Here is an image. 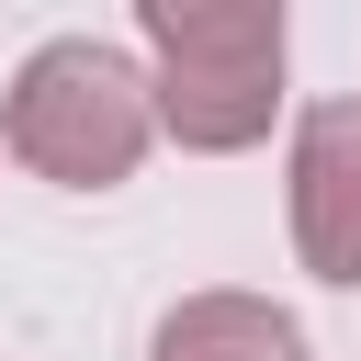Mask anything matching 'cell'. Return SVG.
<instances>
[{"label": "cell", "instance_id": "6da1fadb", "mask_svg": "<svg viewBox=\"0 0 361 361\" xmlns=\"http://www.w3.org/2000/svg\"><path fill=\"white\" fill-rule=\"evenodd\" d=\"M147 113L192 158H237L282 113V11L271 0H147Z\"/></svg>", "mask_w": 361, "mask_h": 361}, {"label": "cell", "instance_id": "3957f363", "mask_svg": "<svg viewBox=\"0 0 361 361\" xmlns=\"http://www.w3.org/2000/svg\"><path fill=\"white\" fill-rule=\"evenodd\" d=\"M293 259L338 293H361V90L316 102L293 124Z\"/></svg>", "mask_w": 361, "mask_h": 361}, {"label": "cell", "instance_id": "7a4b0ae2", "mask_svg": "<svg viewBox=\"0 0 361 361\" xmlns=\"http://www.w3.org/2000/svg\"><path fill=\"white\" fill-rule=\"evenodd\" d=\"M158 113H147V68L102 34H45L23 68H11V102H0V147L56 180V192H113L135 180Z\"/></svg>", "mask_w": 361, "mask_h": 361}, {"label": "cell", "instance_id": "277c9868", "mask_svg": "<svg viewBox=\"0 0 361 361\" xmlns=\"http://www.w3.org/2000/svg\"><path fill=\"white\" fill-rule=\"evenodd\" d=\"M147 361H305V327L271 293H180L158 316Z\"/></svg>", "mask_w": 361, "mask_h": 361}]
</instances>
